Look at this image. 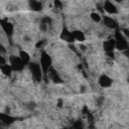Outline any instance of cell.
I'll return each instance as SVG.
<instances>
[{"label": "cell", "instance_id": "5b68a950", "mask_svg": "<svg viewBox=\"0 0 129 129\" xmlns=\"http://www.w3.org/2000/svg\"><path fill=\"white\" fill-rule=\"evenodd\" d=\"M0 26L3 30V32L8 37H11L14 34V25L7 19H0Z\"/></svg>", "mask_w": 129, "mask_h": 129}, {"label": "cell", "instance_id": "30bf717a", "mask_svg": "<svg viewBox=\"0 0 129 129\" xmlns=\"http://www.w3.org/2000/svg\"><path fill=\"white\" fill-rule=\"evenodd\" d=\"M59 37H60V39H62L66 42H69V43H72V42L75 41V39H74V37L72 35L71 30H69L67 27H63L61 29V32L59 34Z\"/></svg>", "mask_w": 129, "mask_h": 129}, {"label": "cell", "instance_id": "52a82bcc", "mask_svg": "<svg viewBox=\"0 0 129 129\" xmlns=\"http://www.w3.org/2000/svg\"><path fill=\"white\" fill-rule=\"evenodd\" d=\"M103 9H104V11H106V12H107L108 14H110V15H115V14L118 13V8H117V6H116L113 2H111L110 0H107V1L104 2V4H103Z\"/></svg>", "mask_w": 129, "mask_h": 129}, {"label": "cell", "instance_id": "ac0fdd59", "mask_svg": "<svg viewBox=\"0 0 129 129\" xmlns=\"http://www.w3.org/2000/svg\"><path fill=\"white\" fill-rule=\"evenodd\" d=\"M53 5H54V7L57 8V9H61V8H62V3H61L60 0H54V1H53Z\"/></svg>", "mask_w": 129, "mask_h": 129}, {"label": "cell", "instance_id": "ffe728a7", "mask_svg": "<svg viewBox=\"0 0 129 129\" xmlns=\"http://www.w3.org/2000/svg\"><path fill=\"white\" fill-rule=\"evenodd\" d=\"M5 52H6V49H5V47L3 46V44L0 42V53L3 54V53H5Z\"/></svg>", "mask_w": 129, "mask_h": 129}, {"label": "cell", "instance_id": "d6986e66", "mask_svg": "<svg viewBox=\"0 0 129 129\" xmlns=\"http://www.w3.org/2000/svg\"><path fill=\"white\" fill-rule=\"evenodd\" d=\"M3 63H6V59H5V57L3 56V54L0 53V66L3 64Z\"/></svg>", "mask_w": 129, "mask_h": 129}, {"label": "cell", "instance_id": "7c38bea8", "mask_svg": "<svg viewBox=\"0 0 129 129\" xmlns=\"http://www.w3.org/2000/svg\"><path fill=\"white\" fill-rule=\"evenodd\" d=\"M71 32H72V35H73V37H74L75 40H77V41H79V42L85 41L86 35H85V33H84L82 30L76 29V30H73V31H71Z\"/></svg>", "mask_w": 129, "mask_h": 129}, {"label": "cell", "instance_id": "6da1fadb", "mask_svg": "<svg viewBox=\"0 0 129 129\" xmlns=\"http://www.w3.org/2000/svg\"><path fill=\"white\" fill-rule=\"evenodd\" d=\"M114 39H115V46L118 50L121 51H125L128 49L129 43H128V38L121 32V30L119 29H115V33H114Z\"/></svg>", "mask_w": 129, "mask_h": 129}, {"label": "cell", "instance_id": "e0dca14e", "mask_svg": "<svg viewBox=\"0 0 129 129\" xmlns=\"http://www.w3.org/2000/svg\"><path fill=\"white\" fill-rule=\"evenodd\" d=\"M40 22H42V23H44V24L50 26L51 23H52V19H51L50 17H48V16H44V17L41 18V21H40Z\"/></svg>", "mask_w": 129, "mask_h": 129}, {"label": "cell", "instance_id": "2e32d148", "mask_svg": "<svg viewBox=\"0 0 129 129\" xmlns=\"http://www.w3.org/2000/svg\"><path fill=\"white\" fill-rule=\"evenodd\" d=\"M90 18H91V20H92L93 22H95V23H99V22L102 21V16H101L100 13H98V12H92V13L90 14Z\"/></svg>", "mask_w": 129, "mask_h": 129}, {"label": "cell", "instance_id": "7a4b0ae2", "mask_svg": "<svg viewBox=\"0 0 129 129\" xmlns=\"http://www.w3.org/2000/svg\"><path fill=\"white\" fill-rule=\"evenodd\" d=\"M28 66V69H29V72L32 76V79L39 83L42 81V78H43V72L41 70V67L39 64V62H36V61H31L27 64Z\"/></svg>", "mask_w": 129, "mask_h": 129}, {"label": "cell", "instance_id": "8992f818", "mask_svg": "<svg viewBox=\"0 0 129 129\" xmlns=\"http://www.w3.org/2000/svg\"><path fill=\"white\" fill-rule=\"evenodd\" d=\"M98 84L101 88L103 89H107V88H110L112 85H113V80L108 76V75H101L98 79Z\"/></svg>", "mask_w": 129, "mask_h": 129}, {"label": "cell", "instance_id": "4fadbf2b", "mask_svg": "<svg viewBox=\"0 0 129 129\" xmlns=\"http://www.w3.org/2000/svg\"><path fill=\"white\" fill-rule=\"evenodd\" d=\"M28 5H29V8L32 11H35V12H38L42 9L41 2H39L37 0H28Z\"/></svg>", "mask_w": 129, "mask_h": 129}, {"label": "cell", "instance_id": "8fae6325", "mask_svg": "<svg viewBox=\"0 0 129 129\" xmlns=\"http://www.w3.org/2000/svg\"><path fill=\"white\" fill-rule=\"evenodd\" d=\"M103 48H104V50H105L106 53H107V52H112V51H114V49L116 48L114 37H113V38L106 39V40L103 42Z\"/></svg>", "mask_w": 129, "mask_h": 129}, {"label": "cell", "instance_id": "44dd1931", "mask_svg": "<svg viewBox=\"0 0 129 129\" xmlns=\"http://www.w3.org/2000/svg\"><path fill=\"white\" fill-rule=\"evenodd\" d=\"M73 126H74V127H77V128H80V127H83V124L81 123V121H79V122L75 123Z\"/></svg>", "mask_w": 129, "mask_h": 129}, {"label": "cell", "instance_id": "277c9868", "mask_svg": "<svg viewBox=\"0 0 129 129\" xmlns=\"http://www.w3.org/2000/svg\"><path fill=\"white\" fill-rule=\"evenodd\" d=\"M9 64L11 66L13 72H22L25 68V63L23 60L17 55H10L9 56Z\"/></svg>", "mask_w": 129, "mask_h": 129}, {"label": "cell", "instance_id": "9a60e30c", "mask_svg": "<svg viewBox=\"0 0 129 129\" xmlns=\"http://www.w3.org/2000/svg\"><path fill=\"white\" fill-rule=\"evenodd\" d=\"M18 56L23 60V62L27 66L29 62H30V60H31V56H30V54L26 51V50H23V49H21V50H19V52H18Z\"/></svg>", "mask_w": 129, "mask_h": 129}, {"label": "cell", "instance_id": "3957f363", "mask_svg": "<svg viewBox=\"0 0 129 129\" xmlns=\"http://www.w3.org/2000/svg\"><path fill=\"white\" fill-rule=\"evenodd\" d=\"M39 64H40L41 70L43 72V76H46L47 71L51 68V64H52V58L48 54V52H46L44 50L41 51L40 57H39Z\"/></svg>", "mask_w": 129, "mask_h": 129}, {"label": "cell", "instance_id": "7402d4cb", "mask_svg": "<svg viewBox=\"0 0 129 129\" xmlns=\"http://www.w3.org/2000/svg\"><path fill=\"white\" fill-rule=\"evenodd\" d=\"M114 1H116V2H118V3H120V2H122L123 0H114Z\"/></svg>", "mask_w": 129, "mask_h": 129}, {"label": "cell", "instance_id": "5bb4252c", "mask_svg": "<svg viewBox=\"0 0 129 129\" xmlns=\"http://www.w3.org/2000/svg\"><path fill=\"white\" fill-rule=\"evenodd\" d=\"M0 71H1V73H2L5 77H11V75H12V73H13V70H12L11 66L8 64L7 62L0 66Z\"/></svg>", "mask_w": 129, "mask_h": 129}, {"label": "cell", "instance_id": "9c48e42d", "mask_svg": "<svg viewBox=\"0 0 129 129\" xmlns=\"http://www.w3.org/2000/svg\"><path fill=\"white\" fill-rule=\"evenodd\" d=\"M102 20H103L104 25L107 28H109V29H117L118 28V23H117V21L113 17H111V16H104L102 18Z\"/></svg>", "mask_w": 129, "mask_h": 129}, {"label": "cell", "instance_id": "ba28073f", "mask_svg": "<svg viewBox=\"0 0 129 129\" xmlns=\"http://www.w3.org/2000/svg\"><path fill=\"white\" fill-rule=\"evenodd\" d=\"M16 120H17V118L14 116H11L9 113H0V122L4 125L9 126V125L13 124Z\"/></svg>", "mask_w": 129, "mask_h": 129}]
</instances>
